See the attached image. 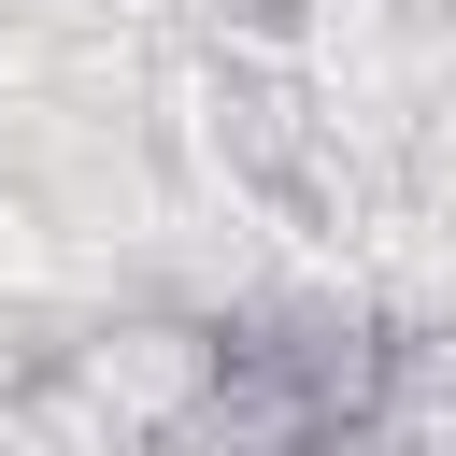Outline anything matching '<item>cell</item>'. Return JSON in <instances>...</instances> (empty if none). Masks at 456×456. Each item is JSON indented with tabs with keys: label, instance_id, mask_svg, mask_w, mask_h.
<instances>
[{
	"label": "cell",
	"instance_id": "cell-2",
	"mask_svg": "<svg viewBox=\"0 0 456 456\" xmlns=\"http://www.w3.org/2000/svg\"><path fill=\"white\" fill-rule=\"evenodd\" d=\"M242 14H285V0H242Z\"/></svg>",
	"mask_w": 456,
	"mask_h": 456
},
{
	"label": "cell",
	"instance_id": "cell-1",
	"mask_svg": "<svg viewBox=\"0 0 456 456\" xmlns=\"http://www.w3.org/2000/svg\"><path fill=\"white\" fill-rule=\"evenodd\" d=\"M399 342L356 299H256L185 342V370L128 413L114 456H342L385 428Z\"/></svg>",
	"mask_w": 456,
	"mask_h": 456
}]
</instances>
